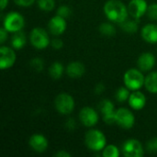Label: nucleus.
<instances>
[{
  "mask_svg": "<svg viewBox=\"0 0 157 157\" xmlns=\"http://www.w3.org/2000/svg\"><path fill=\"white\" fill-rule=\"evenodd\" d=\"M104 12L107 17L116 23H121L128 17V8L123 3L118 0H109L104 6Z\"/></svg>",
  "mask_w": 157,
  "mask_h": 157,
  "instance_id": "nucleus-1",
  "label": "nucleus"
},
{
  "mask_svg": "<svg viewBox=\"0 0 157 157\" xmlns=\"http://www.w3.org/2000/svg\"><path fill=\"white\" fill-rule=\"evenodd\" d=\"M85 143L90 150L98 152L105 148L107 140L104 133L100 131L90 130L86 133Z\"/></svg>",
  "mask_w": 157,
  "mask_h": 157,
  "instance_id": "nucleus-2",
  "label": "nucleus"
},
{
  "mask_svg": "<svg viewBox=\"0 0 157 157\" xmlns=\"http://www.w3.org/2000/svg\"><path fill=\"white\" fill-rule=\"evenodd\" d=\"M123 81L126 87H128L130 90H138L144 85L145 78L140 70L129 69L124 74Z\"/></svg>",
  "mask_w": 157,
  "mask_h": 157,
  "instance_id": "nucleus-3",
  "label": "nucleus"
},
{
  "mask_svg": "<svg viewBox=\"0 0 157 157\" xmlns=\"http://www.w3.org/2000/svg\"><path fill=\"white\" fill-rule=\"evenodd\" d=\"M54 105L58 112L63 115H68L75 109V100L71 95L62 93L56 97Z\"/></svg>",
  "mask_w": 157,
  "mask_h": 157,
  "instance_id": "nucleus-4",
  "label": "nucleus"
},
{
  "mask_svg": "<svg viewBox=\"0 0 157 157\" xmlns=\"http://www.w3.org/2000/svg\"><path fill=\"white\" fill-rule=\"evenodd\" d=\"M32 46L38 50L45 49L50 44V39L47 32L41 28H35L31 30L29 36Z\"/></svg>",
  "mask_w": 157,
  "mask_h": 157,
  "instance_id": "nucleus-5",
  "label": "nucleus"
},
{
  "mask_svg": "<svg viewBox=\"0 0 157 157\" xmlns=\"http://www.w3.org/2000/svg\"><path fill=\"white\" fill-rule=\"evenodd\" d=\"M24 24V17L17 12L8 13L4 19V28L9 32H17L21 30Z\"/></svg>",
  "mask_w": 157,
  "mask_h": 157,
  "instance_id": "nucleus-6",
  "label": "nucleus"
},
{
  "mask_svg": "<svg viewBox=\"0 0 157 157\" xmlns=\"http://www.w3.org/2000/svg\"><path fill=\"white\" fill-rule=\"evenodd\" d=\"M135 122L134 115L127 109L121 108L116 111V123L123 129H131Z\"/></svg>",
  "mask_w": 157,
  "mask_h": 157,
  "instance_id": "nucleus-7",
  "label": "nucleus"
},
{
  "mask_svg": "<svg viewBox=\"0 0 157 157\" xmlns=\"http://www.w3.org/2000/svg\"><path fill=\"white\" fill-rule=\"evenodd\" d=\"M122 153L126 157H142L144 155L142 144L135 139H130L124 143Z\"/></svg>",
  "mask_w": 157,
  "mask_h": 157,
  "instance_id": "nucleus-8",
  "label": "nucleus"
},
{
  "mask_svg": "<svg viewBox=\"0 0 157 157\" xmlns=\"http://www.w3.org/2000/svg\"><path fill=\"white\" fill-rule=\"evenodd\" d=\"M99 109L103 114L104 121L107 124L112 125L116 123V111L113 103L109 99H104L99 104Z\"/></svg>",
  "mask_w": 157,
  "mask_h": 157,
  "instance_id": "nucleus-9",
  "label": "nucleus"
},
{
  "mask_svg": "<svg viewBox=\"0 0 157 157\" xmlns=\"http://www.w3.org/2000/svg\"><path fill=\"white\" fill-rule=\"evenodd\" d=\"M79 120L86 127H93L98 122V114L90 107H85L80 110Z\"/></svg>",
  "mask_w": 157,
  "mask_h": 157,
  "instance_id": "nucleus-10",
  "label": "nucleus"
},
{
  "mask_svg": "<svg viewBox=\"0 0 157 157\" xmlns=\"http://www.w3.org/2000/svg\"><path fill=\"white\" fill-rule=\"evenodd\" d=\"M16 62V53L13 49L6 46L0 48V68L2 70L11 67Z\"/></svg>",
  "mask_w": 157,
  "mask_h": 157,
  "instance_id": "nucleus-11",
  "label": "nucleus"
},
{
  "mask_svg": "<svg viewBox=\"0 0 157 157\" xmlns=\"http://www.w3.org/2000/svg\"><path fill=\"white\" fill-rule=\"evenodd\" d=\"M147 2L145 0H132L128 6L129 14L135 18L143 17L147 12Z\"/></svg>",
  "mask_w": 157,
  "mask_h": 157,
  "instance_id": "nucleus-12",
  "label": "nucleus"
},
{
  "mask_svg": "<svg viewBox=\"0 0 157 157\" xmlns=\"http://www.w3.org/2000/svg\"><path fill=\"white\" fill-rule=\"evenodd\" d=\"M49 31L55 36L63 34L66 29V20L64 17L56 15L48 23Z\"/></svg>",
  "mask_w": 157,
  "mask_h": 157,
  "instance_id": "nucleus-13",
  "label": "nucleus"
},
{
  "mask_svg": "<svg viewBox=\"0 0 157 157\" xmlns=\"http://www.w3.org/2000/svg\"><path fill=\"white\" fill-rule=\"evenodd\" d=\"M155 64V57L151 52H144L137 60V65L140 70L147 72L153 69Z\"/></svg>",
  "mask_w": 157,
  "mask_h": 157,
  "instance_id": "nucleus-14",
  "label": "nucleus"
},
{
  "mask_svg": "<svg viewBox=\"0 0 157 157\" xmlns=\"http://www.w3.org/2000/svg\"><path fill=\"white\" fill-rule=\"evenodd\" d=\"M30 147L37 153H43L48 148V141L42 134H33L29 138Z\"/></svg>",
  "mask_w": 157,
  "mask_h": 157,
  "instance_id": "nucleus-15",
  "label": "nucleus"
},
{
  "mask_svg": "<svg viewBox=\"0 0 157 157\" xmlns=\"http://www.w3.org/2000/svg\"><path fill=\"white\" fill-rule=\"evenodd\" d=\"M129 104L133 109L140 110L144 108V106L146 104V98L144 93L134 90V92H132L130 95Z\"/></svg>",
  "mask_w": 157,
  "mask_h": 157,
  "instance_id": "nucleus-16",
  "label": "nucleus"
},
{
  "mask_svg": "<svg viewBox=\"0 0 157 157\" xmlns=\"http://www.w3.org/2000/svg\"><path fill=\"white\" fill-rule=\"evenodd\" d=\"M86 72L85 65L80 62H72L68 64L66 68V74L70 78H80L84 75Z\"/></svg>",
  "mask_w": 157,
  "mask_h": 157,
  "instance_id": "nucleus-17",
  "label": "nucleus"
},
{
  "mask_svg": "<svg viewBox=\"0 0 157 157\" xmlns=\"http://www.w3.org/2000/svg\"><path fill=\"white\" fill-rule=\"evenodd\" d=\"M143 39L149 43L157 42V26L154 24H148L142 29Z\"/></svg>",
  "mask_w": 157,
  "mask_h": 157,
  "instance_id": "nucleus-18",
  "label": "nucleus"
},
{
  "mask_svg": "<svg viewBox=\"0 0 157 157\" xmlns=\"http://www.w3.org/2000/svg\"><path fill=\"white\" fill-rule=\"evenodd\" d=\"M26 41H27V39H26L25 34L21 30H19V31L15 32V34L12 36L11 45L15 50H20L25 46Z\"/></svg>",
  "mask_w": 157,
  "mask_h": 157,
  "instance_id": "nucleus-19",
  "label": "nucleus"
},
{
  "mask_svg": "<svg viewBox=\"0 0 157 157\" xmlns=\"http://www.w3.org/2000/svg\"><path fill=\"white\" fill-rule=\"evenodd\" d=\"M144 86L153 94H157V72H153L145 77Z\"/></svg>",
  "mask_w": 157,
  "mask_h": 157,
  "instance_id": "nucleus-20",
  "label": "nucleus"
},
{
  "mask_svg": "<svg viewBox=\"0 0 157 157\" xmlns=\"http://www.w3.org/2000/svg\"><path fill=\"white\" fill-rule=\"evenodd\" d=\"M63 74V66L61 63L55 62L49 68V75L53 79H60Z\"/></svg>",
  "mask_w": 157,
  "mask_h": 157,
  "instance_id": "nucleus-21",
  "label": "nucleus"
},
{
  "mask_svg": "<svg viewBox=\"0 0 157 157\" xmlns=\"http://www.w3.org/2000/svg\"><path fill=\"white\" fill-rule=\"evenodd\" d=\"M121 28L127 33H135L138 30V23L133 20H125L121 23Z\"/></svg>",
  "mask_w": 157,
  "mask_h": 157,
  "instance_id": "nucleus-22",
  "label": "nucleus"
},
{
  "mask_svg": "<svg viewBox=\"0 0 157 157\" xmlns=\"http://www.w3.org/2000/svg\"><path fill=\"white\" fill-rule=\"evenodd\" d=\"M99 32L105 36H114L116 34L115 27L110 23H102L99 27Z\"/></svg>",
  "mask_w": 157,
  "mask_h": 157,
  "instance_id": "nucleus-23",
  "label": "nucleus"
},
{
  "mask_svg": "<svg viewBox=\"0 0 157 157\" xmlns=\"http://www.w3.org/2000/svg\"><path fill=\"white\" fill-rule=\"evenodd\" d=\"M130 92L128 87H120L115 94V98L119 102H125L126 100H129L130 98Z\"/></svg>",
  "mask_w": 157,
  "mask_h": 157,
  "instance_id": "nucleus-24",
  "label": "nucleus"
},
{
  "mask_svg": "<svg viewBox=\"0 0 157 157\" xmlns=\"http://www.w3.org/2000/svg\"><path fill=\"white\" fill-rule=\"evenodd\" d=\"M103 150L104 151L102 153V155L104 157H119L120 155L119 149L115 145L110 144V145L105 146Z\"/></svg>",
  "mask_w": 157,
  "mask_h": 157,
  "instance_id": "nucleus-25",
  "label": "nucleus"
},
{
  "mask_svg": "<svg viewBox=\"0 0 157 157\" xmlns=\"http://www.w3.org/2000/svg\"><path fill=\"white\" fill-rule=\"evenodd\" d=\"M38 6L41 10L52 11L54 8V0H38Z\"/></svg>",
  "mask_w": 157,
  "mask_h": 157,
  "instance_id": "nucleus-26",
  "label": "nucleus"
},
{
  "mask_svg": "<svg viewBox=\"0 0 157 157\" xmlns=\"http://www.w3.org/2000/svg\"><path fill=\"white\" fill-rule=\"evenodd\" d=\"M31 68L36 71V72H41L43 67H44V63H43V61L40 59V58H34L30 61L29 63Z\"/></svg>",
  "mask_w": 157,
  "mask_h": 157,
  "instance_id": "nucleus-27",
  "label": "nucleus"
},
{
  "mask_svg": "<svg viewBox=\"0 0 157 157\" xmlns=\"http://www.w3.org/2000/svg\"><path fill=\"white\" fill-rule=\"evenodd\" d=\"M56 14H57L58 16H61V17H64V18H68V17L71 16V14H72V10H71V8H70L69 6H61L57 9Z\"/></svg>",
  "mask_w": 157,
  "mask_h": 157,
  "instance_id": "nucleus-28",
  "label": "nucleus"
},
{
  "mask_svg": "<svg viewBox=\"0 0 157 157\" xmlns=\"http://www.w3.org/2000/svg\"><path fill=\"white\" fill-rule=\"evenodd\" d=\"M147 15L150 19L157 20V4H152L148 6Z\"/></svg>",
  "mask_w": 157,
  "mask_h": 157,
  "instance_id": "nucleus-29",
  "label": "nucleus"
},
{
  "mask_svg": "<svg viewBox=\"0 0 157 157\" xmlns=\"http://www.w3.org/2000/svg\"><path fill=\"white\" fill-rule=\"evenodd\" d=\"M146 147L148 152L157 153V138H153L146 144Z\"/></svg>",
  "mask_w": 157,
  "mask_h": 157,
  "instance_id": "nucleus-30",
  "label": "nucleus"
},
{
  "mask_svg": "<svg viewBox=\"0 0 157 157\" xmlns=\"http://www.w3.org/2000/svg\"><path fill=\"white\" fill-rule=\"evenodd\" d=\"M13 1L15 2L16 5L19 6H24V7L29 6L35 2V0H13Z\"/></svg>",
  "mask_w": 157,
  "mask_h": 157,
  "instance_id": "nucleus-31",
  "label": "nucleus"
},
{
  "mask_svg": "<svg viewBox=\"0 0 157 157\" xmlns=\"http://www.w3.org/2000/svg\"><path fill=\"white\" fill-rule=\"evenodd\" d=\"M52 46L53 49H55V50H60V49L63 48V40H60V39H53V40H52Z\"/></svg>",
  "mask_w": 157,
  "mask_h": 157,
  "instance_id": "nucleus-32",
  "label": "nucleus"
},
{
  "mask_svg": "<svg viewBox=\"0 0 157 157\" xmlns=\"http://www.w3.org/2000/svg\"><path fill=\"white\" fill-rule=\"evenodd\" d=\"M7 39V30L5 28H2L0 29V43L3 44Z\"/></svg>",
  "mask_w": 157,
  "mask_h": 157,
  "instance_id": "nucleus-33",
  "label": "nucleus"
},
{
  "mask_svg": "<svg viewBox=\"0 0 157 157\" xmlns=\"http://www.w3.org/2000/svg\"><path fill=\"white\" fill-rule=\"evenodd\" d=\"M104 91H105V86H104L103 84H98V85L96 86V87H95V92H96V94L100 95V94H102Z\"/></svg>",
  "mask_w": 157,
  "mask_h": 157,
  "instance_id": "nucleus-34",
  "label": "nucleus"
},
{
  "mask_svg": "<svg viewBox=\"0 0 157 157\" xmlns=\"http://www.w3.org/2000/svg\"><path fill=\"white\" fill-rule=\"evenodd\" d=\"M54 156H56V157H71V155H70L69 153H67V152H65V151L62 150V151H60V152H57V153L54 155Z\"/></svg>",
  "mask_w": 157,
  "mask_h": 157,
  "instance_id": "nucleus-35",
  "label": "nucleus"
},
{
  "mask_svg": "<svg viewBox=\"0 0 157 157\" xmlns=\"http://www.w3.org/2000/svg\"><path fill=\"white\" fill-rule=\"evenodd\" d=\"M66 126H67L69 129H75V120L70 119V120L67 121Z\"/></svg>",
  "mask_w": 157,
  "mask_h": 157,
  "instance_id": "nucleus-36",
  "label": "nucleus"
},
{
  "mask_svg": "<svg viewBox=\"0 0 157 157\" xmlns=\"http://www.w3.org/2000/svg\"><path fill=\"white\" fill-rule=\"evenodd\" d=\"M0 2H1V3H0V5H1V9L4 10V9L6 8V6H7V4H8V0H1Z\"/></svg>",
  "mask_w": 157,
  "mask_h": 157,
  "instance_id": "nucleus-37",
  "label": "nucleus"
}]
</instances>
